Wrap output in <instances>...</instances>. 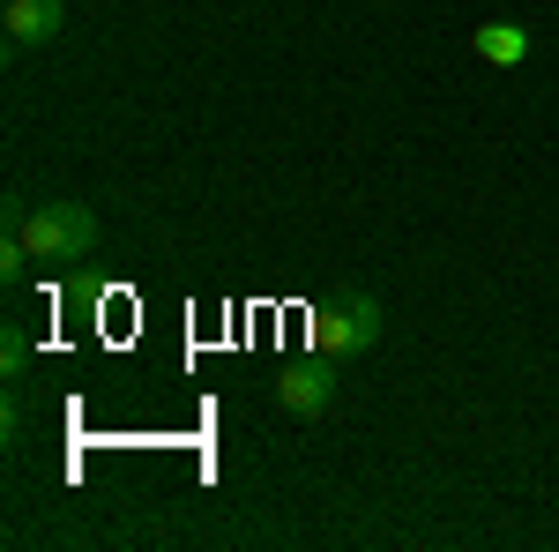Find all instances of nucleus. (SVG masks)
<instances>
[{
    "instance_id": "obj_4",
    "label": "nucleus",
    "mask_w": 559,
    "mask_h": 552,
    "mask_svg": "<svg viewBox=\"0 0 559 552\" xmlns=\"http://www.w3.org/2000/svg\"><path fill=\"white\" fill-rule=\"evenodd\" d=\"M0 23H8V45H15V52H31V45L60 38L68 8H60V0H8V8H0Z\"/></svg>"
},
{
    "instance_id": "obj_2",
    "label": "nucleus",
    "mask_w": 559,
    "mask_h": 552,
    "mask_svg": "<svg viewBox=\"0 0 559 552\" xmlns=\"http://www.w3.org/2000/svg\"><path fill=\"white\" fill-rule=\"evenodd\" d=\"M388 329V306L373 292H336L313 306V343H321V359H366Z\"/></svg>"
},
{
    "instance_id": "obj_5",
    "label": "nucleus",
    "mask_w": 559,
    "mask_h": 552,
    "mask_svg": "<svg viewBox=\"0 0 559 552\" xmlns=\"http://www.w3.org/2000/svg\"><path fill=\"white\" fill-rule=\"evenodd\" d=\"M477 60H492V68H522L530 60V31L522 23H477Z\"/></svg>"
},
{
    "instance_id": "obj_1",
    "label": "nucleus",
    "mask_w": 559,
    "mask_h": 552,
    "mask_svg": "<svg viewBox=\"0 0 559 552\" xmlns=\"http://www.w3.org/2000/svg\"><path fill=\"white\" fill-rule=\"evenodd\" d=\"M8 224L31 239V255L38 261H90L97 255V210L90 202H38V210H23V202H8Z\"/></svg>"
},
{
    "instance_id": "obj_3",
    "label": "nucleus",
    "mask_w": 559,
    "mask_h": 552,
    "mask_svg": "<svg viewBox=\"0 0 559 552\" xmlns=\"http://www.w3.org/2000/svg\"><path fill=\"white\" fill-rule=\"evenodd\" d=\"M329 396H336V381H329V366H321V359H299V366H284V374H276V403H284L292 419H321V411H329Z\"/></svg>"
},
{
    "instance_id": "obj_6",
    "label": "nucleus",
    "mask_w": 559,
    "mask_h": 552,
    "mask_svg": "<svg viewBox=\"0 0 559 552\" xmlns=\"http://www.w3.org/2000/svg\"><path fill=\"white\" fill-rule=\"evenodd\" d=\"M23 359H31V343H23V329H8V337H0V366L23 374Z\"/></svg>"
}]
</instances>
